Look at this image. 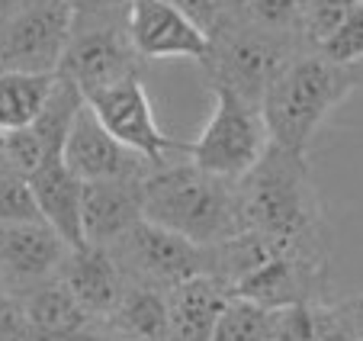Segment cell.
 I'll return each instance as SVG.
<instances>
[{
	"label": "cell",
	"instance_id": "obj_34",
	"mask_svg": "<svg viewBox=\"0 0 363 341\" xmlns=\"http://www.w3.org/2000/svg\"><path fill=\"white\" fill-rule=\"evenodd\" d=\"M4 142H7V132H0V155H4Z\"/></svg>",
	"mask_w": 363,
	"mask_h": 341
},
{
	"label": "cell",
	"instance_id": "obj_35",
	"mask_svg": "<svg viewBox=\"0 0 363 341\" xmlns=\"http://www.w3.org/2000/svg\"><path fill=\"white\" fill-rule=\"evenodd\" d=\"M4 296H7V287H4V277H0V300H4Z\"/></svg>",
	"mask_w": 363,
	"mask_h": 341
},
{
	"label": "cell",
	"instance_id": "obj_15",
	"mask_svg": "<svg viewBox=\"0 0 363 341\" xmlns=\"http://www.w3.org/2000/svg\"><path fill=\"white\" fill-rule=\"evenodd\" d=\"M58 277L65 280V287L74 293V300L81 303L84 313H87L96 325H103V322L110 319L113 309L123 300L125 287H129V280L123 277V271H119V264L113 261V254L96 245L74 248Z\"/></svg>",
	"mask_w": 363,
	"mask_h": 341
},
{
	"label": "cell",
	"instance_id": "obj_12",
	"mask_svg": "<svg viewBox=\"0 0 363 341\" xmlns=\"http://www.w3.org/2000/svg\"><path fill=\"white\" fill-rule=\"evenodd\" d=\"M62 161L81 184H96V180H145L155 164H148L142 155L119 145L110 132L100 126L94 109L84 103L74 117L68 139L62 148Z\"/></svg>",
	"mask_w": 363,
	"mask_h": 341
},
{
	"label": "cell",
	"instance_id": "obj_13",
	"mask_svg": "<svg viewBox=\"0 0 363 341\" xmlns=\"http://www.w3.org/2000/svg\"><path fill=\"white\" fill-rule=\"evenodd\" d=\"M129 39L142 62L151 58H190L203 68L209 58V36L193 26L180 10L164 0H132Z\"/></svg>",
	"mask_w": 363,
	"mask_h": 341
},
{
	"label": "cell",
	"instance_id": "obj_33",
	"mask_svg": "<svg viewBox=\"0 0 363 341\" xmlns=\"http://www.w3.org/2000/svg\"><path fill=\"white\" fill-rule=\"evenodd\" d=\"M106 341H138V338H129V335H119V332H110V328H106Z\"/></svg>",
	"mask_w": 363,
	"mask_h": 341
},
{
	"label": "cell",
	"instance_id": "obj_11",
	"mask_svg": "<svg viewBox=\"0 0 363 341\" xmlns=\"http://www.w3.org/2000/svg\"><path fill=\"white\" fill-rule=\"evenodd\" d=\"M71 251L48 222H0V277L13 296L55 280Z\"/></svg>",
	"mask_w": 363,
	"mask_h": 341
},
{
	"label": "cell",
	"instance_id": "obj_5",
	"mask_svg": "<svg viewBox=\"0 0 363 341\" xmlns=\"http://www.w3.org/2000/svg\"><path fill=\"white\" fill-rule=\"evenodd\" d=\"M216 97L213 117L203 126L196 142H186L184 155L199 170L222 180H241L264 158L270 132L261 107L241 100L225 87H209Z\"/></svg>",
	"mask_w": 363,
	"mask_h": 341
},
{
	"label": "cell",
	"instance_id": "obj_14",
	"mask_svg": "<svg viewBox=\"0 0 363 341\" xmlns=\"http://www.w3.org/2000/svg\"><path fill=\"white\" fill-rule=\"evenodd\" d=\"M135 222H142V180H96V184H81L84 245L110 248Z\"/></svg>",
	"mask_w": 363,
	"mask_h": 341
},
{
	"label": "cell",
	"instance_id": "obj_19",
	"mask_svg": "<svg viewBox=\"0 0 363 341\" xmlns=\"http://www.w3.org/2000/svg\"><path fill=\"white\" fill-rule=\"evenodd\" d=\"M103 328L119 335H129L138 341H171V325H167V293L142 283H129L113 309V315L103 322Z\"/></svg>",
	"mask_w": 363,
	"mask_h": 341
},
{
	"label": "cell",
	"instance_id": "obj_32",
	"mask_svg": "<svg viewBox=\"0 0 363 341\" xmlns=\"http://www.w3.org/2000/svg\"><path fill=\"white\" fill-rule=\"evenodd\" d=\"M29 0H0V23H7L13 13H20Z\"/></svg>",
	"mask_w": 363,
	"mask_h": 341
},
{
	"label": "cell",
	"instance_id": "obj_24",
	"mask_svg": "<svg viewBox=\"0 0 363 341\" xmlns=\"http://www.w3.org/2000/svg\"><path fill=\"white\" fill-rule=\"evenodd\" d=\"M0 222H45L35 206L29 178L0 155Z\"/></svg>",
	"mask_w": 363,
	"mask_h": 341
},
{
	"label": "cell",
	"instance_id": "obj_22",
	"mask_svg": "<svg viewBox=\"0 0 363 341\" xmlns=\"http://www.w3.org/2000/svg\"><path fill=\"white\" fill-rule=\"evenodd\" d=\"M274 338V309L245 296H228L209 341H270Z\"/></svg>",
	"mask_w": 363,
	"mask_h": 341
},
{
	"label": "cell",
	"instance_id": "obj_18",
	"mask_svg": "<svg viewBox=\"0 0 363 341\" xmlns=\"http://www.w3.org/2000/svg\"><path fill=\"white\" fill-rule=\"evenodd\" d=\"M20 306L23 315H26V325L35 338H48V335H71V332H81L87 325H96L84 306L74 300L65 280L55 277L42 283V287H33L29 293L20 296Z\"/></svg>",
	"mask_w": 363,
	"mask_h": 341
},
{
	"label": "cell",
	"instance_id": "obj_27",
	"mask_svg": "<svg viewBox=\"0 0 363 341\" xmlns=\"http://www.w3.org/2000/svg\"><path fill=\"white\" fill-rule=\"evenodd\" d=\"M270 341H315V315H312V306L274 309V338Z\"/></svg>",
	"mask_w": 363,
	"mask_h": 341
},
{
	"label": "cell",
	"instance_id": "obj_16",
	"mask_svg": "<svg viewBox=\"0 0 363 341\" xmlns=\"http://www.w3.org/2000/svg\"><path fill=\"white\" fill-rule=\"evenodd\" d=\"M35 206L68 248H84V229H81V180L68 170L62 158L45 161L35 174H29Z\"/></svg>",
	"mask_w": 363,
	"mask_h": 341
},
{
	"label": "cell",
	"instance_id": "obj_3",
	"mask_svg": "<svg viewBox=\"0 0 363 341\" xmlns=\"http://www.w3.org/2000/svg\"><path fill=\"white\" fill-rule=\"evenodd\" d=\"M354 90H360V84L350 68L328 62L318 52L296 55L261 97L270 142L308 155L315 132Z\"/></svg>",
	"mask_w": 363,
	"mask_h": 341
},
{
	"label": "cell",
	"instance_id": "obj_20",
	"mask_svg": "<svg viewBox=\"0 0 363 341\" xmlns=\"http://www.w3.org/2000/svg\"><path fill=\"white\" fill-rule=\"evenodd\" d=\"M55 87V75L0 71V132L26 129L39 119Z\"/></svg>",
	"mask_w": 363,
	"mask_h": 341
},
{
	"label": "cell",
	"instance_id": "obj_26",
	"mask_svg": "<svg viewBox=\"0 0 363 341\" xmlns=\"http://www.w3.org/2000/svg\"><path fill=\"white\" fill-rule=\"evenodd\" d=\"M315 52L322 55V58H328V62L344 65V68L360 62L363 58V0H357L354 13H350L347 20L337 26V33L331 36L328 42H322Z\"/></svg>",
	"mask_w": 363,
	"mask_h": 341
},
{
	"label": "cell",
	"instance_id": "obj_25",
	"mask_svg": "<svg viewBox=\"0 0 363 341\" xmlns=\"http://www.w3.org/2000/svg\"><path fill=\"white\" fill-rule=\"evenodd\" d=\"M354 7L357 0H306V20H302L306 45L315 52L322 42H328L337 26L354 13Z\"/></svg>",
	"mask_w": 363,
	"mask_h": 341
},
{
	"label": "cell",
	"instance_id": "obj_8",
	"mask_svg": "<svg viewBox=\"0 0 363 341\" xmlns=\"http://www.w3.org/2000/svg\"><path fill=\"white\" fill-rule=\"evenodd\" d=\"M74 29L71 0H29L20 13L0 23V71L58 75Z\"/></svg>",
	"mask_w": 363,
	"mask_h": 341
},
{
	"label": "cell",
	"instance_id": "obj_7",
	"mask_svg": "<svg viewBox=\"0 0 363 341\" xmlns=\"http://www.w3.org/2000/svg\"><path fill=\"white\" fill-rule=\"evenodd\" d=\"M106 251L113 254V261L119 264V271H123V277L129 283L155 287L164 290V293L174 290L177 283L209 274L206 248L167 232V229L148 222V219L135 222Z\"/></svg>",
	"mask_w": 363,
	"mask_h": 341
},
{
	"label": "cell",
	"instance_id": "obj_29",
	"mask_svg": "<svg viewBox=\"0 0 363 341\" xmlns=\"http://www.w3.org/2000/svg\"><path fill=\"white\" fill-rule=\"evenodd\" d=\"M0 341H35V335L26 325V315H23L20 296L13 293L0 300Z\"/></svg>",
	"mask_w": 363,
	"mask_h": 341
},
{
	"label": "cell",
	"instance_id": "obj_10",
	"mask_svg": "<svg viewBox=\"0 0 363 341\" xmlns=\"http://www.w3.org/2000/svg\"><path fill=\"white\" fill-rule=\"evenodd\" d=\"M87 107L94 109V117L100 119V126L119 145L142 155L155 168L167 164L171 151H177V155L186 151V142L164 136V129L158 126L155 107H151V97L145 90L142 77H129V81L113 84V87L100 90V94H90Z\"/></svg>",
	"mask_w": 363,
	"mask_h": 341
},
{
	"label": "cell",
	"instance_id": "obj_6",
	"mask_svg": "<svg viewBox=\"0 0 363 341\" xmlns=\"http://www.w3.org/2000/svg\"><path fill=\"white\" fill-rule=\"evenodd\" d=\"M142 68L145 62L129 39V13H74L58 75L68 77L84 100L129 77H142Z\"/></svg>",
	"mask_w": 363,
	"mask_h": 341
},
{
	"label": "cell",
	"instance_id": "obj_2",
	"mask_svg": "<svg viewBox=\"0 0 363 341\" xmlns=\"http://www.w3.org/2000/svg\"><path fill=\"white\" fill-rule=\"evenodd\" d=\"M142 219L199 248H213L245 232L238 180L213 178L190 161H167L142 180Z\"/></svg>",
	"mask_w": 363,
	"mask_h": 341
},
{
	"label": "cell",
	"instance_id": "obj_9",
	"mask_svg": "<svg viewBox=\"0 0 363 341\" xmlns=\"http://www.w3.org/2000/svg\"><path fill=\"white\" fill-rule=\"evenodd\" d=\"M331 293V248H286L274 254L261 271L235 290L232 296L261 303L267 309L318 306Z\"/></svg>",
	"mask_w": 363,
	"mask_h": 341
},
{
	"label": "cell",
	"instance_id": "obj_23",
	"mask_svg": "<svg viewBox=\"0 0 363 341\" xmlns=\"http://www.w3.org/2000/svg\"><path fill=\"white\" fill-rule=\"evenodd\" d=\"M315 315V341H363V293L341 303H318Z\"/></svg>",
	"mask_w": 363,
	"mask_h": 341
},
{
	"label": "cell",
	"instance_id": "obj_4",
	"mask_svg": "<svg viewBox=\"0 0 363 341\" xmlns=\"http://www.w3.org/2000/svg\"><path fill=\"white\" fill-rule=\"evenodd\" d=\"M302 52H312L302 39L270 36L225 16L209 33V58L203 62V71L209 87H225L241 100L261 107V97L277 75Z\"/></svg>",
	"mask_w": 363,
	"mask_h": 341
},
{
	"label": "cell",
	"instance_id": "obj_30",
	"mask_svg": "<svg viewBox=\"0 0 363 341\" xmlns=\"http://www.w3.org/2000/svg\"><path fill=\"white\" fill-rule=\"evenodd\" d=\"M74 13H129L132 0H71Z\"/></svg>",
	"mask_w": 363,
	"mask_h": 341
},
{
	"label": "cell",
	"instance_id": "obj_17",
	"mask_svg": "<svg viewBox=\"0 0 363 341\" xmlns=\"http://www.w3.org/2000/svg\"><path fill=\"white\" fill-rule=\"evenodd\" d=\"M228 290L216 277L203 274L167 290V325L171 341H209L219 313L228 303Z\"/></svg>",
	"mask_w": 363,
	"mask_h": 341
},
{
	"label": "cell",
	"instance_id": "obj_31",
	"mask_svg": "<svg viewBox=\"0 0 363 341\" xmlns=\"http://www.w3.org/2000/svg\"><path fill=\"white\" fill-rule=\"evenodd\" d=\"M35 341H106V328L103 325H87V328H81V332L48 335V338H35Z\"/></svg>",
	"mask_w": 363,
	"mask_h": 341
},
{
	"label": "cell",
	"instance_id": "obj_21",
	"mask_svg": "<svg viewBox=\"0 0 363 341\" xmlns=\"http://www.w3.org/2000/svg\"><path fill=\"white\" fill-rule=\"evenodd\" d=\"M228 20L241 26L261 29L270 36H289L302 39V20H306V0H228Z\"/></svg>",
	"mask_w": 363,
	"mask_h": 341
},
{
	"label": "cell",
	"instance_id": "obj_1",
	"mask_svg": "<svg viewBox=\"0 0 363 341\" xmlns=\"http://www.w3.org/2000/svg\"><path fill=\"white\" fill-rule=\"evenodd\" d=\"M241 225L286 245L331 248L325 206L312 180L308 155L270 142L264 158L238 180Z\"/></svg>",
	"mask_w": 363,
	"mask_h": 341
},
{
	"label": "cell",
	"instance_id": "obj_28",
	"mask_svg": "<svg viewBox=\"0 0 363 341\" xmlns=\"http://www.w3.org/2000/svg\"><path fill=\"white\" fill-rule=\"evenodd\" d=\"M164 4L180 10V13H184L193 26L203 29L206 36L213 33L228 13V0H164Z\"/></svg>",
	"mask_w": 363,
	"mask_h": 341
}]
</instances>
